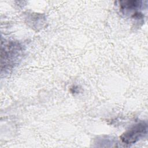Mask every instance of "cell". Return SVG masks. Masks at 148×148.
<instances>
[{
	"instance_id": "1",
	"label": "cell",
	"mask_w": 148,
	"mask_h": 148,
	"mask_svg": "<svg viewBox=\"0 0 148 148\" xmlns=\"http://www.w3.org/2000/svg\"><path fill=\"white\" fill-rule=\"evenodd\" d=\"M147 125L145 122H140L123 133L120 139L125 144H133L143 138L147 134Z\"/></svg>"
},
{
	"instance_id": "2",
	"label": "cell",
	"mask_w": 148,
	"mask_h": 148,
	"mask_svg": "<svg viewBox=\"0 0 148 148\" xmlns=\"http://www.w3.org/2000/svg\"><path fill=\"white\" fill-rule=\"evenodd\" d=\"M20 52V46L14 43L5 45L1 50V67L13 65L18 58Z\"/></svg>"
}]
</instances>
